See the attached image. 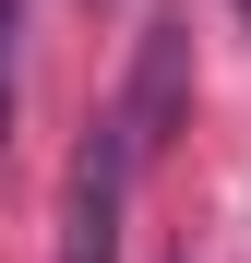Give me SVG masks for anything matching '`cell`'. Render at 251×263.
<instances>
[{
  "mask_svg": "<svg viewBox=\"0 0 251 263\" xmlns=\"http://www.w3.org/2000/svg\"><path fill=\"white\" fill-rule=\"evenodd\" d=\"M239 12H251V0H239Z\"/></svg>",
  "mask_w": 251,
  "mask_h": 263,
  "instance_id": "obj_4",
  "label": "cell"
},
{
  "mask_svg": "<svg viewBox=\"0 0 251 263\" xmlns=\"http://www.w3.org/2000/svg\"><path fill=\"white\" fill-rule=\"evenodd\" d=\"M180 108H191V24H180V12H156V24H144V48H132V96H120L108 120H120V144L156 167V156H167V132H180Z\"/></svg>",
  "mask_w": 251,
  "mask_h": 263,
  "instance_id": "obj_2",
  "label": "cell"
},
{
  "mask_svg": "<svg viewBox=\"0 0 251 263\" xmlns=\"http://www.w3.org/2000/svg\"><path fill=\"white\" fill-rule=\"evenodd\" d=\"M12 36H24V0H0V144H12Z\"/></svg>",
  "mask_w": 251,
  "mask_h": 263,
  "instance_id": "obj_3",
  "label": "cell"
},
{
  "mask_svg": "<svg viewBox=\"0 0 251 263\" xmlns=\"http://www.w3.org/2000/svg\"><path fill=\"white\" fill-rule=\"evenodd\" d=\"M144 156L120 144V120H96L72 144V180H60V263H120V215H132Z\"/></svg>",
  "mask_w": 251,
  "mask_h": 263,
  "instance_id": "obj_1",
  "label": "cell"
}]
</instances>
